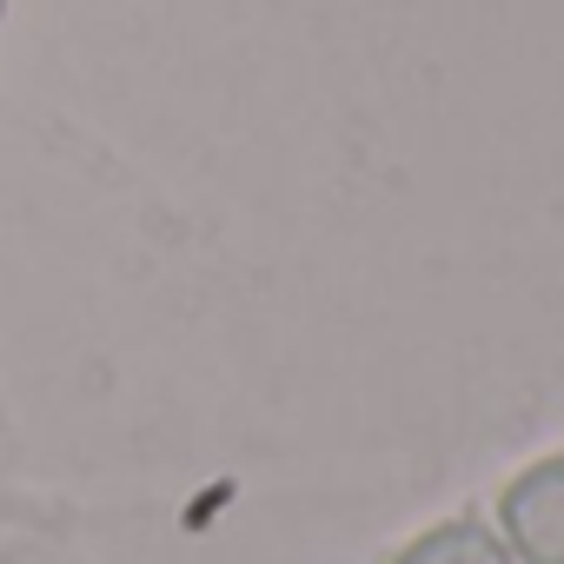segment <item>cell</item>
<instances>
[{
  "instance_id": "1",
  "label": "cell",
  "mask_w": 564,
  "mask_h": 564,
  "mask_svg": "<svg viewBox=\"0 0 564 564\" xmlns=\"http://www.w3.org/2000/svg\"><path fill=\"white\" fill-rule=\"evenodd\" d=\"M498 511H505V538L518 544L524 564H564V452L518 471Z\"/></svg>"
},
{
  "instance_id": "2",
  "label": "cell",
  "mask_w": 564,
  "mask_h": 564,
  "mask_svg": "<svg viewBox=\"0 0 564 564\" xmlns=\"http://www.w3.org/2000/svg\"><path fill=\"white\" fill-rule=\"evenodd\" d=\"M392 564H505V544L485 524L452 518V524H432L425 538H412Z\"/></svg>"
},
{
  "instance_id": "3",
  "label": "cell",
  "mask_w": 564,
  "mask_h": 564,
  "mask_svg": "<svg viewBox=\"0 0 564 564\" xmlns=\"http://www.w3.org/2000/svg\"><path fill=\"white\" fill-rule=\"evenodd\" d=\"M0 14H8V0H0Z\"/></svg>"
}]
</instances>
